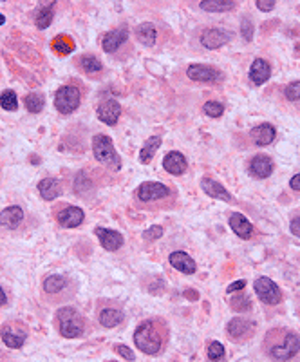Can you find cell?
Masks as SVG:
<instances>
[{
  "instance_id": "obj_1",
  "label": "cell",
  "mask_w": 300,
  "mask_h": 362,
  "mask_svg": "<svg viewBox=\"0 0 300 362\" xmlns=\"http://www.w3.org/2000/svg\"><path fill=\"white\" fill-rule=\"evenodd\" d=\"M264 349L275 360H291L300 351V337L291 330L275 328L268 331V335L264 337Z\"/></svg>"
},
{
  "instance_id": "obj_2",
  "label": "cell",
  "mask_w": 300,
  "mask_h": 362,
  "mask_svg": "<svg viewBox=\"0 0 300 362\" xmlns=\"http://www.w3.org/2000/svg\"><path fill=\"white\" fill-rule=\"evenodd\" d=\"M165 339H167V330L158 321H145L137 326L136 333H134L136 348H139L146 355L159 353L163 348Z\"/></svg>"
},
{
  "instance_id": "obj_3",
  "label": "cell",
  "mask_w": 300,
  "mask_h": 362,
  "mask_svg": "<svg viewBox=\"0 0 300 362\" xmlns=\"http://www.w3.org/2000/svg\"><path fill=\"white\" fill-rule=\"evenodd\" d=\"M58 319V326H60V333L67 339H76V337L84 335L85 324L82 315L76 312L71 306H65V308L58 310L56 314Z\"/></svg>"
},
{
  "instance_id": "obj_4",
  "label": "cell",
  "mask_w": 300,
  "mask_h": 362,
  "mask_svg": "<svg viewBox=\"0 0 300 362\" xmlns=\"http://www.w3.org/2000/svg\"><path fill=\"white\" fill-rule=\"evenodd\" d=\"M93 152H94V158H96L100 163L119 168V158L118 154H116L112 140L109 136L96 134V136L93 138Z\"/></svg>"
},
{
  "instance_id": "obj_5",
  "label": "cell",
  "mask_w": 300,
  "mask_h": 362,
  "mask_svg": "<svg viewBox=\"0 0 300 362\" xmlns=\"http://www.w3.org/2000/svg\"><path fill=\"white\" fill-rule=\"evenodd\" d=\"M80 91L74 85H63L54 94V105L62 114H71L80 105Z\"/></svg>"
},
{
  "instance_id": "obj_6",
  "label": "cell",
  "mask_w": 300,
  "mask_h": 362,
  "mask_svg": "<svg viewBox=\"0 0 300 362\" xmlns=\"http://www.w3.org/2000/svg\"><path fill=\"white\" fill-rule=\"evenodd\" d=\"M253 288H255L257 297H259L264 305L275 306L280 303V299H282L280 288H278L269 277H259L255 281V284H253Z\"/></svg>"
},
{
  "instance_id": "obj_7",
  "label": "cell",
  "mask_w": 300,
  "mask_h": 362,
  "mask_svg": "<svg viewBox=\"0 0 300 362\" xmlns=\"http://www.w3.org/2000/svg\"><path fill=\"white\" fill-rule=\"evenodd\" d=\"M230 340L234 342H244V340L252 339L255 333V323L250 319H232L226 328Z\"/></svg>"
},
{
  "instance_id": "obj_8",
  "label": "cell",
  "mask_w": 300,
  "mask_h": 362,
  "mask_svg": "<svg viewBox=\"0 0 300 362\" xmlns=\"http://www.w3.org/2000/svg\"><path fill=\"white\" fill-rule=\"evenodd\" d=\"M170 194V189H168L165 183H159V181H145L139 185L137 189V198L143 203H150V201H158V199H165Z\"/></svg>"
},
{
  "instance_id": "obj_9",
  "label": "cell",
  "mask_w": 300,
  "mask_h": 362,
  "mask_svg": "<svg viewBox=\"0 0 300 362\" xmlns=\"http://www.w3.org/2000/svg\"><path fill=\"white\" fill-rule=\"evenodd\" d=\"M186 75L194 82H203V84H213L222 78V73L213 66H204V64H194L186 69Z\"/></svg>"
},
{
  "instance_id": "obj_10",
  "label": "cell",
  "mask_w": 300,
  "mask_h": 362,
  "mask_svg": "<svg viewBox=\"0 0 300 362\" xmlns=\"http://www.w3.org/2000/svg\"><path fill=\"white\" fill-rule=\"evenodd\" d=\"M232 40V33L224 31V29H219V27H210L201 35V44L206 49H217L221 45L228 44Z\"/></svg>"
},
{
  "instance_id": "obj_11",
  "label": "cell",
  "mask_w": 300,
  "mask_h": 362,
  "mask_svg": "<svg viewBox=\"0 0 300 362\" xmlns=\"http://www.w3.org/2000/svg\"><path fill=\"white\" fill-rule=\"evenodd\" d=\"M248 168H250V174H252L253 177H257V179H266V177L271 176V172H273V161H271V158H268V156L259 154L255 156V158H252Z\"/></svg>"
},
{
  "instance_id": "obj_12",
  "label": "cell",
  "mask_w": 300,
  "mask_h": 362,
  "mask_svg": "<svg viewBox=\"0 0 300 362\" xmlns=\"http://www.w3.org/2000/svg\"><path fill=\"white\" fill-rule=\"evenodd\" d=\"M121 116V105L116 100H105L98 107V118L107 125H116Z\"/></svg>"
},
{
  "instance_id": "obj_13",
  "label": "cell",
  "mask_w": 300,
  "mask_h": 362,
  "mask_svg": "<svg viewBox=\"0 0 300 362\" xmlns=\"http://www.w3.org/2000/svg\"><path fill=\"white\" fill-rule=\"evenodd\" d=\"M127 38H128V31L125 27L112 29V31H109L103 36V42H102L103 51H105V53H116V51L127 42Z\"/></svg>"
},
{
  "instance_id": "obj_14",
  "label": "cell",
  "mask_w": 300,
  "mask_h": 362,
  "mask_svg": "<svg viewBox=\"0 0 300 362\" xmlns=\"http://www.w3.org/2000/svg\"><path fill=\"white\" fill-rule=\"evenodd\" d=\"M96 235L100 239V243L105 250L109 252H114L118 250L121 245H123V235L116 232V230H109V228H102V226H98L96 228Z\"/></svg>"
},
{
  "instance_id": "obj_15",
  "label": "cell",
  "mask_w": 300,
  "mask_h": 362,
  "mask_svg": "<svg viewBox=\"0 0 300 362\" xmlns=\"http://www.w3.org/2000/svg\"><path fill=\"white\" fill-rule=\"evenodd\" d=\"M84 210L78 207H67L63 208L62 212L58 214V223L63 226V228H76V226H80L82 223H84Z\"/></svg>"
},
{
  "instance_id": "obj_16",
  "label": "cell",
  "mask_w": 300,
  "mask_h": 362,
  "mask_svg": "<svg viewBox=\"0 0 300 362\" xmlns=\"http://www.w3.org/2000/svg\"><path fill=\"white\" fill-rule=\"evenodd\" d=\"M271 76V67L266 62L264 58H255L250 67V80H252L255 85H262L266 84Z\"/></svg>"
},
{
  "instance_id": "obj_17",
  "label": "cell",
  "mask_w": 300,
  "mask_h": 362,
  "mask_svg": "<svg viewBox=\"0 0 300 362\" xmlns=\"http://www.w3.org/2000/svg\"><path fill=\"white\" fill-rule=\"evenodd\" d=\"M163 167H165V170H167L168 174L179 176V174H183L186 170L188 163H186V158L181 154V152H176V150H172V152H168V154L165 156Z\"/></svg>"
},
{
  "instance_id": "obj_18",
  "label": "cell",
  "mask_w": 300,
  "mask_h": 362,
  "mask_svg": "<svg viewBox=\"0 0 300 362\" xmlns=\"http://www.w3.org/2000/svg\"><path fill=\"white\" fill-rule=\"evenodd\" d=\"M275 136H277V131L271 124H261L252 129V140L259 147H266L269 143H273Z\"/></svg>"
},
{
  "instance_id": "obj_19",
  "label": "cell",
  "mask_w": 300,
  "mask_h": 362,
  "mask_svg": "<svg viewBox=\"0 0 300 362\" xmlns=\"http://www.w3.org/2000/svg\"><path fill=\"white\" fill-rule=\"evenodd\" d=\"M230 226L241 239H250L253 235V225L244 217L243 214H232L230 217Z\"/></svg>"
},
{
  "instance_id": "obj_20",
  "label": "cell",
  "mask_w": 300,
  "mask_h": 362,
  "mask_svg": "<svg viewBox=\"0 0 300 362\" xmlns=\"http://www.w3.org/2000/svg\"><path fill=\"white\" fill-rule=\"evenodd\" d=\"M168 261H170V265L174 266L176 270H179V272H183V274H194L195 272V261L192 259V257L188 256L186 252H172L170 254V257H168Z\"/></svg>"
},
{
  "instance_id": "obj_21",
  "label": "cell",
  "mask_w": 300,
  "mask_h": 362,
  "mask_svg": "<svg viewBox=\"0 0 300 362\" xmlns=\"http://www.w3.org/2000/svg\"><path fill=\"white\" fill-rule=\"evenodd\" d=\"M38 192L45 201H53L62 194V183L54 177H45L38 183Z\"/></svg>"
},
{
  "instance_id": "obj_22",
  "label": "cell",
  "mask_w": 300,
  "mask_h": 362,
  "mask_svg": "<svg viewBox=\"0 0 300 362\" xmlns=\"http://www.w3.org/2000/svg\"><path fill=\"white\" fill-rule=\"evenodd\" d=\"M201 187H203V190L206 192L208 196H210V198L222 199V201H232V194H230L228 190H226L221 183H217L215 179L203 177V179H201Z\"/></svg>"
},
{
  "instance_id": "obj_23",
  "label": "cell",
  "mask_w": 300,
  "mask_h": 362,
  "mask_svg": "<svg viewBox=\"0 0 300 362\" xmlns=\"http://www.w3.org/2000/svg\"><path fill=\"white\" fill-rule=\"evenodd\" d=\"M24 219V212L22 208L13 205V207H8L0 212V225L6 226V228H17Z\"/></svg>"
},
{
  "instance_id": "obj_24",
  "label": "cell",
  "mask_w": 300,
  "mask_h": 362,
  "mask_svg": "<svg viewBox=\"0 0 300 362\" xmlns=\"http://www.w3.org/2000/svg\"><path fill=\"white\" fill-rule=\"evenodd\" d=\"M0 335H2V340L6 342L8 348H20V346L26 342V333L24 331H18L13 328V324H8V326H2L0 330Z\"/></svg>"
},
{
  "instance_id": "obj_25",
  "label": "cell",
  "mask_w": 300,
  "mask_h": 362,
  "mask_svg": "<svg viewBox=\"0 0 300 362\" xmlns=\"http://www.w3.org/2000/svg\"><path fill=\"white\" fill-rule=\"evenodd\" d=\"M136 38H137V42H139V44L150 47V45L156 44L158 31H156V27L152 26L150 22H143V24H139V26L136 27Z\"/></svg>"
},
{
  "instance_id": "obj_26",
  "label": "cell",
  "mask_w": 300,
  "mask_h": 362,
  "mask_svg": "<svg viewBox=\"0 0 300 362\" xmlns=\"http://www.w3.org/2000/svg\"><path fill=\"white\" fill-rule=\"evenodd\" d=\"M159 145H161V138L159 136L148 138V140L145 142V145L141 147V150H139V161H141L143 165L148 163L150 159L154 158L156 152H158Z\"/></svg>"
},
{
  "instance_id": "obj_27",
  "label": "cell",
  "mask_w": 300,
  "mask_h": 362,
  "mask_svg": "<svg viewBox=\"0 0 300 362\" xmlns=\"http://www.w3.org/2000/svg\"><path fill=\"white\" fill-rule=\"evenodd\" d=\"M235 2L232 0H204L199 4V8L203 9V11H208V13H222V11H230V9L235 8Z\"/></svg>"
},
{
  "instance_id": "obj_28",
  "label": "cell",
  "mask_w": 300,
  "mask_h": 362,
  "mask_svg": "<svg viewBox=\"0 0 300 362\" xmlns=\"http://www.w3.org/2000/svg\"><path fill=\"white\" fill-rule=\"evenodd\" d=\"M53 51L56 54H62V56H65V54H71L72 51H74V42H72L71 36L67 35H58L53 38Z\"/></svg>"
},
{
  "instance_id": "obj_29",
  "label": "cell",
  "mask_w": 300,
  "mask_h": 362,
  "mask_svg": "<svg viewBox=\"0 0 300 362\" xmlns=\"http://www.w3.org/2000/svg\"><path fill=\"white\" fill-rule=\"evenodd\" d=\"M123 321V314L116 308H105L100 312V324L105 328H114Z\"/></svg>"
},
{
  "instance_id": "obj_30",
  "label": "cell",
  "mask_w": 300,
  "mask_h": 362,
  "mask_svg": "<svg viewBox=\"0 0 300 362\" xmlns=\"http://www.w3.org/2000/svg\"><path fill=\"white\" fill-rule=\"evenodd\" d=\"M80 66H82V69H84L87 75H98V73L103 69L102 62H100L94 54H84L82 60H80Z\"/></svg>"
},
{
  "instance_id": "obj_31",
  "label": "cell",
  "mask_w": 300,
  "mask_h": 362,
  "mask_svg": "<svg viewBox=\"0 0 300 362\" xmlns=\"http://www.w3.org/2000/svg\"><path fill=\"white\" fill-rule=\"evenodd\" d=\"M67 286V279L63 275H49L44 281V290L47 293H58Z\"/></svg>"
},
{
  "instance_id": "obj_32",
  "label": "cell",
  "mask_w": 300,
  "mask_h": 362,
  "mask_svg": "<svg viewBox=\"0 0 300 362\" xmlns=\"http://www.w3.org/2000/svg\"><path fill=\"white\" fill-rule=\"evenodd\" d=\"M53 8H54V4H51V6H47V8H42L36 11L35 24L38 29H45V27L51 26V22H53Z\"/></svg>"
},
{
  "instance_id": "obj_33",
  "label": "cell",
  "mask_w": 300,
  "mask_h": 362,
  "mask_svg": "<svg viewBox=\"0 0 300 362\" xmlns=\"http://www.w3.org/2000/svg\"><path fill=\"white\" fill-rule=\"evenodd\" d=\"M24 105L29 112L33 114H38L40 110L44 109V96L40 93H29L26 98H24Z\"/></svg>"
},
{
  "instance_id": "obj_34",
  "label": "cell",
  "mask_w": 300,
  "mask_h": 362,
  "mask_svg": "<svg viewBox=\"0 0 300 362\" xmlns=\"http://www.w3.org/2000/svg\"><path fill=\"white\" fill-rule=\"evenodd\" d=\"M0 105L4 110H17L18 109V98L11 89H6L4 93L0 94Z\"/></svg>"
},
{
  "instance_id": "obj_35",
  "label": "cell",
  "mask_w": 300,
  "mask_h": 362,
  "mask_svg": "<svg viewBox=\"0 0 300 362\" xmlns=\"http://www.w3.org/2000/svg\"><path fill=\"white\" fill-rule=\"evenodd\" d=\"M206 353H208V358H210V360L217 362V360H221V358L224 357V348H222L221 342H217V340H212V342L208 344Z\"/></svg>"
},
{
  "instance_id": "obj_36",
  "label": "cell",
  "mask_w": 300,
  "mask_h": 362,
  "mask_svg": "<svg viewBox=\"0 0 300 362\" xmlns=\"http://www.w3.org/2000/svg\"><path fill=\"white\" fill-rule=\"evenodd\" d=\"M203 110L210 116V118H219V116L224 112V107H222V103H219V102H206L203 105Z\"/></svg>"
},
{
  "instance_id": "obj_37",
  "label": "cell",
  "mask_w": 300,
  "mask_h": 362,
  "mask_svg": "<svg viewBox=\"0 0 300 362\" xmlns=\"http://www.w3.org/2000/svg\"><path fill=\"white\" fill-rule=\"evenodd\" d=\"M230 305H232V308L235 310V312H248V310L252 308V303H250V299L244 295H237L234 297V299L230 300Z\"/></svg>"
},
{
  "instance_id": "obj_38",
  "label": "cell",
  "mask_w": 300,
  "mask_h": 362,
  "mask_svg": "<svg viewBox=\"0 0 300 362\" xmlns=\"http://www.w3.org/2000/svg\"><path fill=\"white\" fill-rule=\"evenodd\" d=\"M286 98L289 100V102L300 103V80L287 85L286 87Z\"/></svg>"
},
{
  "instance_id": "obj_39",
  "label": "cell",
  "mask_w": 300,
  "mask_h": 362,
  "mask_svg": "<svg viewBox=\"0 0 300 362\" xmlns=\"http://www.w3.org/2000/svg\"><path fill=\"white\" fill-rule=\"evenodd\" d=\"M161 235H163V226L154 225V226H150V228L146 230L145 234H143V237H145L146 241H156V239H159Z\"/></svg>"
},
{
  "instance_id": "obj_40",
  "label": "cell",
  "mask_w": 300,
  "mask_h": 362,
  "mask_svg": "<svg viewBox=\"0 0 300 362\" xmlns=\"http://www.w3.org/2000/svg\"><path fill=\"white\" fill-rule=\"evenodd\" d=\"M241 31H243L244 40H250L253 38V24L250 22V18H243V26H241Z\"/></svg>"
},
{
  "instance_id": "obj_41",
  "label": "cell",
  "mask_w": 300,
  "mask_h": 362,
  "mask_svg": "<svg viewBox=\"0 0 300 362\" xmlns=\"http://www.w3.org/2000/svg\"><path fill=\"white\" fill-rule=\"evenodd\" d=\"M116 353L121 355V357L127 358V360H134V351L130 348H127V346H123V344L116 346Z\"/></svg>"
},
{
  "instance_id": "obj_42",
  "label": "cell",
  "mask_w": 300,
  "mask_h": 362,
  "mask_svg": "<svg viewBox=\"0 0 300 362\" xmlns=\"http://www.w3.org/2000/svg\"><path fill=\"white\" fill-rule=\"evenodd\" d=\"M244 286H246V281H237V283H232V284H230L228 290H226V291H228V293H235V291H241V290H243Z\"/></svg>"
},
{
  "instance_id": "obj_43",
  "label": "cell",
  "mask_w": 300,
  "mask_h": 362,
  "mask_svg": "<svg viewBox=\"0 0 300 362\" xmlns=\"http://www.w3.org/2000/svg\"><path fill=\"white\" fill-rule=\"evenodd\" d=\"M257 8L261 11H271L275 9V2H264V0H257Z\"/></svg>"
},
{
  "instance_id": "obj_44",
  "label": "cell",
  "mask_w": 300,
  "mask_h": 362,
  "mask_svg": "<svg viewBox=\"0 0 300 362\" xmlns=\"http://www.w3.org/2000/svg\"><path fill=\"white\" fill-rule=\"evenodd\" d=\"M289 228H291V234H293V235L300 237V217H295V219L291 221V225H289Z\"/></svg>"
},
{
  "instance_id": "obj_45",
  "label": "cell",
  "mask_w": 300,
  "mask_h": 362,
  "mask_svg": "<svg viewBox=\"0 0 300 362\" xmlns=\"http://www.w3.org/2000/svg\"><path fill=\"white\" fill-rule=\"evenodd\" d=\"M289 187L293 190H300V174H295V176L289 179Z\"/></svg>"
},
{
  "instance_id": "obj_46",
  "label": "cell",
  "mask_w": 300,
  "mask_h": 362,
  "mask_svg": "<svg viewBox=\"0 0 300 362\" xmlns=\"http://www.w3.org/2000/svg\"><path fill=\"white\" fill-rule=\"evenodd\" d=\"M8 303V297H6V291L0 288V306H4Z\"/></svg>"
},
{
  "instance_id": "obj_47",
  "label": "cell",
  "mask_w": 300,
  "mask_h": 362,
  "mask_svg": "<svg viewBox=\"0 0 300 362\" xmlns=\"http://www.w3.org/2000/svg\"><path fill=\"white\" fill-rule=\"evenodd\" d=\"M6 22V17H4V15H2V13H0V26H2V24H4Z\"/></svg>"
}]
</instances>
